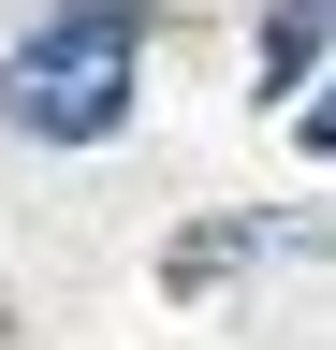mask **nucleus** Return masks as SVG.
<instances>
[{
  "label": "nucleus",
  "instance_id": "1",
  "mask_svg": "<svg viewBox=\"0 0 336 350\" xmlns=\"http://www.w3.org/2000/svg\"><path fill=\"white\" fill-rule=\"evenodd\" d=\"M132 59H146L132 0H59V15L0 59V117H15L29 146H103V131L132 117Z\"/></svg>",
  "mask_w": 336,
  "mask_h": 350
},
{
  "label": "nucleus",
  "instance_id": "2",
  "mask_svg": "<svg viewBox=\"0 0 336 350\" xmlns=\"http://www.w3.org/2000/svg\"><path fill=\"white\" fill-rule=\"evenodd\" d=\"M322 44H336V0H278V15H263V73H278V88H307Z\"/></svg>",
  "mask_w": 336,
  "mask_h": 350
},
{
  "label": "nucleus",
  "instance_id": "3",
  "mask_svg": "<svg viewBox=\"0 0 336 350\" xmlns=\"http://www.w3.org/2000/svg\"><path fill=\"white\" fill-rule=\"evenodd\" d=\"M292 131H307V146L336 161V88H322V103H292Z\"/></svg>",
  "mask_w": 336,
  "mask_h": 350
}]
</instances>
